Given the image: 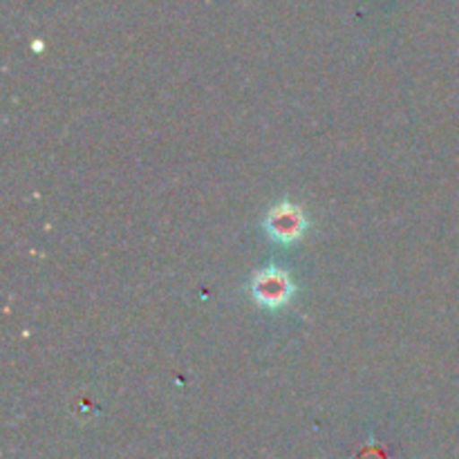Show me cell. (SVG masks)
I'll return each mask as SVG.
<instances>
[{
  "mask_svg": "<svg viewBox=\"0 0 459 459\" xmlns=\"http://www.w3.org/2000/svg\"><path fill=\"white\" fill-rule=\"evenodd\" d=\"M264 231L273 242L294 245L307 231V218L300 206L291 204V202H281L264 218Z\"/></svg>",
  "mask_w": 459,
  "mask_h": 459,
  "instance_id": "7a4b0ae2",
  "label": "cell"
},
{
  "mask_svg": "<svg viewBox=\"0 0 459 459\" xmlns=\"http://www.w3.org/2000/svg\"><path fill=\"white\" fill-rule=\"evenodd\" d=\"M294 281L278 267H264L251 281V296L264 309H281L294 296Z\"/></svg>",
  "mask_w": 459,
  "mask_h": 459,
  "instance_id": "6da1fadb",
  "label": "cell"
}]
</instances>
